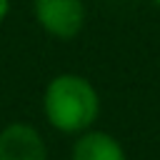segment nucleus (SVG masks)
<instances>
[{"mask_svg": "<svg viewBox=\"0 0 160 160\" xmlns=\"http://www.w3.org/2000/svg\"><path fill=\"white\" fill-rule=\"evenodd\" d=\"M42 115L52 130L75 138L95 128L100 118V92L85 75L58 72L42 90Z\"/></svg>", "mask_w": 160, "mask_h": 160, "instance_id": "1", "label": "nucleus"}, {"mask_svg": "<svg viewBox=\"0 0 160 160\" xmlns=\"http://www.w3.org/2000/svg\"><path fill=\"white\" fill-rule=\"evenodd\" d=\"M32 18L55 40H72L85 28V0H32Z\"/></svg>", "mask_w": 160, "mask_h": 160, "instance_id": "2", "label": "nucleus"}, {"mask_svg": "<svg viewBox=\"0 0 160 160\" xmlns=\"http://www.w3.org/2000/svg\"><path fill=\"white\" fill-rule=\"evenodd\" d=\"M0 160H48V142L32 122L12 120L0 130Z\"/></svg>", "mask_w": 160, "mask_h": 160, "instance_id": "3", "label": "nucleus"}, {"mask_svg": "<svg viewBox=\"0 0 160 160\" xmlns=\"http://www.w3.org/2000/svg\"><path fill=\"white\" fill-rule=\"evenodd\" d=\"M70 160H128V152L115 135L90 128L75 135L70 148Z\"/></svg>", "mask_w": 160, "mask_h": 160, "instance_id": "4", "label": "nucleus"}, {"mask_svg": "<svg viewBox=\"0 0 160 160\" xmlns=\"http://www.w3.org/2000/svg\"><path fill=\"white\" fill-rule=\"evenodd\" d=\"M8 12H10V0H0V25L5 22Z\"/></svg>", "mask_w": 160, "mask_h": 160, "instance_id": "5", "label": "nucleus"}, {"mask_svg": "<svg viewBox=\"0 0 160 160\" xmlns=\"http://www.w3.org/2000/svg\"><path fill=\"white\" fill-rule=\"evenodd\" d=\"M150 2H152V5H155V8H160V0H150Z\"/></svg>", "mask_w": 160, "mask_h": 160, "instance_id": "6", "label": "nucleus"}]
</instances>
